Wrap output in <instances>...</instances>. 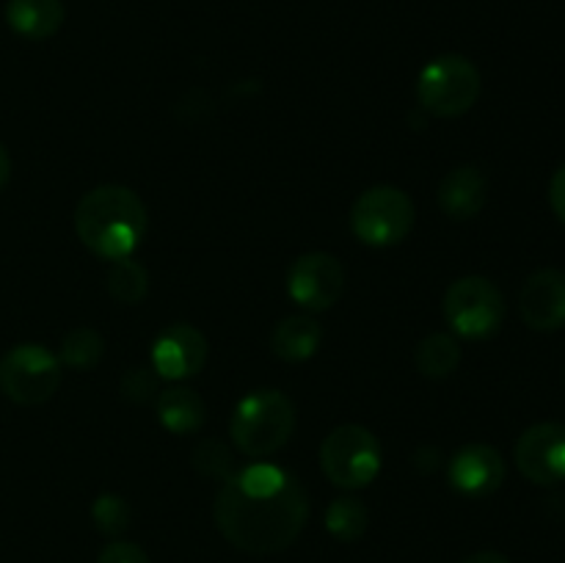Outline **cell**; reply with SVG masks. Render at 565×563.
<instances>
[{"label":"cell","mask_w":565,"mask_h":563,"mask_svg":"<svg viewBox=\"0 0 565 563\" xmlns=\"http://www.w3.org/2000/svg\"><path fill=\"white\" fill-rule=\"evenodd\" d=\"M9 177H11V158H9V152H6L3 144H0V188L9 182Z\"/></svg>","instance_id":"83f0119b"},{"label":"cell","mask_w":565,"mask_h":563,"mask_svg":"<svg viewBox=\"0 0 565 563\" xmlns=\"http://www.w3.org/2000/svg\"><path fill=\"white\" fill-rule=\"evenodd\" d=\"M450 486L463 497H489L505 480V461L500 450L491 445H463L456 456L450 458Z\"/></svg>","instance_id":"7c38bea8"},{"label":"cell","mask_w":565,"mask_h":563,"mask_svg":"<svg viewBox=\"0 0 565 563\" xmlns=\"http://www.w3.org/2000/svg\"><path fill=\"white\" fill-rule=\"evenodd\" d=\"M207 362V340L191 323H174L158 334L152 346V370L160 379L185 381Z\"/></svg>","instance_id":"8fae6325"},{"label":"cell","mask_w":565,"mask_h":563,"mask_svg":"<svg viewBox=\"0 0 565 563\" xmlns=\"http://www.w3.org/2000/svg\"><path fill=\"white\" fill-rule=\"evenodd\" d=\"M147 204L132 188L99 185L75 208V232L83 246L103 259L132 257L147 235Z\"/></svg>","instance_id":"7a4b0ae2"},{"label":"cell","mask_w":565,"mask_h":563,"mask_svg":"<svg viewBox=\"0 0 565 563\" xmlns=\"http://www.w3.org/2000/svg\"><path fill=\"white\" fill-rule=\"evenodd\" d=\"M158 417L171 434H196L207 419V406L191 386H169L158 392Z\"/></svg>","instance_id":"e0dca14e"},{"label":"cell","mask_w":565,"mask_h":563,"mask_svg":"<svg viewBox=\"0 0 565 563\" xmlns=\"http://www.w3.org/2000/svg\"><path fill=\"white\" fill-rule=\"evenodd\" d=\"M193 467L202 475H207V478L226 480L235 472V458H232V450L224 442L204 439L199 442L196 450H193Z\"/></svg>","instance_id":"603a6c76"},{"label":"cell","mask_w":565,"mask_h":563,"mask_svg":"<svg viewBox=\"0 0 565 563\" xmlns=\"http://www.w3.org/2000/svg\"><path fill=\"white\" fill-rule=\"evenodd\" d=\"M550 204H552V210H555L557 219H561L565 224V163L555 171V174H552Z\"/></svg>","instance_id":"484cf974"},{"label":"cell","mask_w":565,"mask_h":563,"mask_svg":"<svg viewBox=\"0 0 565 563\" xmlns=\"http://www.w3.org/2000/svg\"><path fill=\"white\" fill-rule=\"evenodd\" d=\"M92 519H94V524H97L99 533L116 539V535H121L127 528H130L132 511H130V506H127L125 497L110 495L108 491V495H99L97 500H94Z\"/></svg>","instance_id":"7402d4cb"},{"label":"cell","mask_w":565,"mask_h":563,"mask_svg":"<svg viewBox=\"0 0 565 563\" xmlns=\"http://www.w3.org/2000/svg\"><path fill=\"white\" fill-rule=\"evenodd\" d=\"M461 563H511V561L497 550H480V552H472L469 557H463Z\"/></svg>","instance_id":"4316f807"},{"label":"cell","mask_w":565,"mask_h":563,"mask_svg":"<svg viewBox=\"0 0 565 563\" xmlns=\"http://www.w3.org/2000/svg\"><path fill=\"white\" fill-rule=\"evenodd\" d=\"M158 381L160 375L152 368H132L121 375V395L132 403H147L160 392Z\"/></svg>","instance_id":"cb8c5ba5"},{"label":"cell","mask_w":565,"mask_h":563,"mask_svg":"<svg viewBox=\"0 0 565 563\" xmlns=\"http://www.w3.org/2000/svg\"><path fill=\"white\" fill-rule=\"evenodd\" d=\"M61 384V359L39 342L9 348L0 359V392L20 406L50 401Z\"/></svg>","instance_id":"ba28073f"},{"label":"cell","mask_w":565,"mask_h":563,"mask_svg":"<svg viewBox=\"0 0 565 563\" xmlns=\"http://www.w3.org/2000/svg\"><path fill=\"white\" fill-rule=\"evenodd\" d=\"M103 357H105V340L97 329L77 326V329L66 331L64 340H61L58 359L61 364H66V368L72 370L97 368Z\"/></svg>","instance_id":"44dd1931"},{"label":"cell","mask_w":565,"mask_h":563,"mask_svg":"<svg viewBox=\"0 0 565 563\" xmlns=\"http://www.w3.org/2000/svg\"><path fill=\"white\" fill-rule=\"evenodd\" d=\"M519 312L535 331H557L565 326V274L557 268L535 270L519 293Z\"/></svg>","instance_id":"4fadbf2b"},{"label":"cell","mask_w":565,"mask_h":563,"mask_svg":"<svg viewBox=\"0 0 565 563\" xmlns=\"http://www.w3.org/2000/svg\"><path fill=\"white\" fill-rule=\"evenodd\" d=\"M516 467L539 486L565 480V425L539 423L524 431L516 442Z\"/></svg>","instance_id":"30bf717a"},{"label":"cell","mask_w":565,"mask_h":563,"mask_svg":"<svg viewBox=\"0 0 565 563\" xmlns=\"http://www.w3.org/2000/svg\"><path fill=\"white\" fill-rule=\"evenodd\" d=\"M439 208L452 221H469L486 208L489 199V180L478 166H458V169L447 171L439 182Z\"/></svg>","instance_id":"5bb4252c"},{"label":"cell","mask_w":565,"mask_h":563,"mask_svg":"<svg viewBox=\"0 0 565 563\" xmlns=\"http://www.w3.org/2000/svg\"><path fill=\"white\" fill-rule=\"evenodd\" d=\"M478 66L463 55H439L423 66L417 77V97L428 114L439 119L463 116L480 97Z\"/></svg>","instance_id":"277c9868"},{"label":"cell","mask_w":565,"mask_h":563,"mask_svg":"<svg viewBox=\"0 0 565 563\" xmlns=\"http://www.w3.org/2000/svg\"><path fill=\"white\" fill-rule=\"evenodd\" d=\"M97 563H149V555L132 541H110L103 552H99Z\"/></svg>","instance_id":"d4e9b609"},{"label":"cell","mask_w":565,"mask_h":563,"mask_svg":"<svg viewBox=\"0 0 565 563\" xmlns=\"http://www.w3.org/2000/svg\"><path fill=\"white\" fill-rule=\"evenodd\" d=\"M367 506L353 495L337 497L329 506V511H326V530H329L337 541H345V544L362 539V535L367 533Z\"/></svg>","instance_id":"d6986e66"},{"label":"cell","mask_w":565,"mask_h":563,"mask_svg":"<svg viewBox=\"0 0 565 563\" xmlns=\"http://www.w3.org/2000/svg\"><path fill=\"white\" fill-rule=\"evenodd\" d=\"M417 221L412 196L395 185L367 188L362 196L353 202L351 230L364 246L386 248L397 246L408 237Z\"/></svg>","instance_id":"5b68a950"},{"label":"cell","mask_w":565,"mask_h":563,"mask_svg":"<svg viewBox=\"0 0 565 563\" xmlns=\"http://www.w3.org/2000/svg\"><path fill=\"white\" fill-rule=\"evenodd\" d=\"M221 535L248 555H274L301 535L309 519L307 489L276 464L235 469L213 506Z\"/></svg>","instance_id":"6da1fadb"},{"label":"cell","mask_w":565,"mask_h":563,"mask_svg":"<svg viewBox=\"0 0 565 563\" xmlns=\"http://www.w3.org/2000/svg\"><path fill=\"white\" fill-rule=\"evenodd\" d=\"M445 318L463 340H486L505 320V298L486 276H463L447 287Z\"/></svg>","instance_id":"52a82bcc"},{"label":"cell","mask_w":565,"mask_h":563,"mask_svg":"<svg viewBox=\"0 0 565 563\" xmlns=\"http://www.w3.org/2000/svg\"><path fill=\"white\" fill-rule=\"evenodd\" d=\"M6 22L14 33L25 39H50L64 25V3L61 0H9Z\"/></svg>","instance_id":"9a60e30c"},{"label":"cell","mask_w":565,"mask_h":563,"mask_svg":"<svg viewBox=\"0 0 565 563\" xmlns=\"http://www.w3.org/2000/svg\"><path fill=\"white\" fill-rule=\"evenodd\" d=\"M105 287H108L110 298H116L119 304H141L149 293V274L138 259H114L105 274Z\"/></svg>","instance_id":"ffe728a7"},{"label":"cell","mask_w":565,"mask_h":563,"mask_svg":"<svg viewBox=\"0 0 565 563\" xmlns=\"http://www.w3.org/2000/svg\"><path fill=\"white\" fill-rule=\"evenodd\" d=\"M320 469L340 489H364L381 472L379 439L364 425H340L320 445Z\"/></svg>","instance_id":"8992f818"},{"label":"cell","mask_w":565,"mask_h":563,"mask_svg":"<svg viewBox=\"0 0 565 563\" xmlns=\"http://www.w3.org/2000/svg\"><path fill=\"white\" fill-rule=\"evenodd\" d=\"M287 293L298 307L326 312L345 293V268L329 252L301 254L287 270Z\"/></svg>","instance_id":"9c48e42d"},{"label":"cell","mask_w":565,"mask_h":563,"mask_svg":"<svg viewBox=\"0 0 565 563\" xmlns=\"http://www.w3.org/2000/svg\"><path fill=\"white\" fill-rule=\"evenodd\" d=\"M414 364L428 379H447L461 364V346L450 334H428L414 351Z\"/></svg>","instance_id":"ac0fdd59"},{"label":"cell","mask_w":565,"mask_h":563,"mask_svg":"<svg viewBox=\"0 0 565 563\" xmlns=\"http://www.w3.org/2000/svg\"><path fill=\"white\" fill-rule=\"evenodd\" d=\"M320 340H323V329L309 315H290V318L279 320L270 337V348L285 362H307L318 353Z\"/></svg>","instance_id":"2e32d148"},{"label":"cell","mask_w":565,"mask_h":563,"mask_svg":"<svg viewBox=\"0 0 565 563\" xmlns=\"http://www.w3.org/2000/svg\"><path fill=\"white\" fill-rule=\"evenodd\" d=\"M296 428L292 401L279 390H254L235 406L230 436L237 450L248 458L274 456L287 445Z\"/></svg>","instance_id":"3957f363"}]
</instances>
